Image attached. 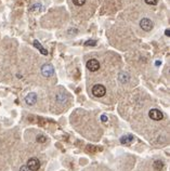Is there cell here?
Returning a JSON list of instances; mask_svg holds the SVG:
<instances>
[{
  "mask_svg": "<svg viewBox=\"0 0 170 171\" xmlns=\"http://www.w3.org/2000/svg\"><path fill=\"white\" fill-rule=\"evenodd\" d=\"M140 27L144 32H149V30L153 29V27H154V24H153V22L147 18H142L140 21Z\"/></svg>",
  "mask_w": 170,
  "mask_h": 171,
  "instance_id": "6da1fadb",
  "label": "cell"
},
{
  "mask_svg": "<svg viewBox=\"0 0 170 171\" xmlns=\"http://www.w3.org/2000/svg\"><path fill=\"white\" fill-rule=\"evenodd\" d=\"M106 93V89H105L104 86H102V84H96V86H93L92 88V94L96 98H101Z\"/></svg>",
  "mask_w": 170,
  "mask_h": 171,
  "instance_id": "7a4b0ae2",
  "label": "cell"
},
{
  "mask_svg": "<svg viewBox=\"0 0 170 171\" xmlns=\"http://www.w3.org/2000/svg\"><path fill=\"white\" fill-rule=\"evenodd\" d=\"M149 117L151 118V119L158 121V120H161L164 118V114H163L159 109H157V108H152V109L149 112Z\"/></svg>",
  "mask_w": 170,
  "mask_h": 171,
  "instance_id": "3957f363",
  "label": "cell"
},
{
  "mask_svg": "<svg viewBox=\"0 0 170 171\" xmlns=\"http://www.w3.org/2000/svg\"><path fill=\"white\" fill-rule=\"evenodd\" d=\"M27 168L29 169L30 171H37L40 168V162L37 158H30L27 161Z\"/></svg>",
  "mask_w": 170,
  "mask_h": 171,
  "instance_id": "277c9868",
  "label": "cell"
},
{
  "mask_svg": "<svg viewBox=\"0 0 170 171\" xmlns=\"http://www.w3.org/2000/svg\"><path fill=\"white\" fill-rule=\"evenodd\" d=\"M87 68L91 72H96L100 69V62L96 59H91L87 62Z\"/></svg>",
  "mask_w": 170,
  "mask_h": 171,
  "instance_id": "5b68a950",
  "label": "cell"
},
{
  "mask_svg": "<svg viewBox=\"0 0 170 171\" xmlns=\"http://www.w3.org/2000/svg\"><path fill=\"white\" fill-rule=\"evenodd\" d=\"M41 73L45 77H50L54 74V68L51 64H45L41 67Z\"/></svg>",
  "mask_w": 170,
  "mask_h": 171,
  "instance_id": "8992f818",
  "label": "cell"
},
{
  "mask_svg": "<svg viewBox=\"0 0 170 171\" xmlns=\"http://www.w3.org/2000/svg\"><path fill=\"white\" fill-rule=\"evenodd\" d=\"M133 141H134V137L132 134L124 135V137L120 138V143L124 145H130Z\"/></svg>",
  "mask_w": 170,
  "mask_h": 171,
  "instance_id": "52a82bcc",
  "label": "cell"
},
{
  "mask_svg": "<svg viewBox=\"0 0 170 171\" xmlns=\"http://www.w3.org/2000/svg\"><path fill=\"white\" fill-rule=\"evenodd\" d=\"M25 101H26L27 104L34 105V104L37 102V94L36 93H29V94L25 98Z\"/></svg>",
  "mask_w": 170,
  "mask_h": 171,
  "instance_id": "ba28073f",
  "label": "cell"
},
{
  "mask_svg": "<svg viewBox=\"0 0 170 171\" xmlns=\"http://www.w3.org/2000/svg\"><path fill=\"white\" fill-rule=\"evenodd\" d=\"M34 46H35V48L36 49H38L39 52L41 54H43V55H48V51L42 47V45L38 41V40H35V41H34Z\"/></svg>",
  "mask_w": 170,
  "mask_h": 171,
  "instance_id": "9c48e42d",
  "label": "cell"
},
{
  "mask_svg": "<svg viewBox=\"0 0 170 171\" xmlns=\"http://www.w3.org/2000/svg\"><path fill=\"white\" fill-rule=\"evenodd\" d=\"M29 11L32 13H39L40 11H42V4L41 3H35L30 7Z\"/></svg>",
  "mask_w": 170,
  "mask_h": 171,
  "instance_id": "30bf717a",
  "label": "cell"
},
{
  "mask_svg": "<svg viewBox=\"0 0 170 171\" xmlns=\"http://www.w3.org/2000/svg\"><path fill=\"white\" fill-rule=\"evenodd\" d=\"M154 168H155L157 171H160L161 169L164 168V164H163V161H160V160H155V162H154Z\"/></svg>",
  "mask_w": 170,
  "mask_h": 171,
  "instance_id": "8fae6325",
  "label": "cell"
},
{
  "mask_svg": "<svg viewBox=\"0 0 170 171\" xmlns=\"http://www.w3.org/2000/svg\"><path fill=\"white\" fill-rule=\"evenodd\" d=\"M119 80L125 84V82H127V81L129 80V75H128V74H125V73H120V74H119Z\"/></svg>",
  "mask_w": 170,
  "mask_h": 171,
  "instance_id": "7c38bea8",
  "label": "cell"
},
{
  "mask_svg": "<svg viewBox=\"0 0 170 171\" xmlns=\"http://www.w3.org/2000/svg\"><path fill=\"white\" fill-rule=\"evenodd\" d=\"M73 3L77 7H82L86 3V0H73Z\"/></svg>",
  "mask_w": 170,
  "mask_h": 171,
  "instance_id": "4fadbf2b",
  "label": "cell"
},
{
  "mask_svg": "<svg viewBox=\"0 0 170 171\" xmlns=\"http://www.w3.org/2000/svg\"><path fill=\"white\" fill-rule=\"evenodd\" d=\"M37 141H38L39 143H45V142H47V138H46L45 135L40 134L37 137Z\"/></svg>",
  "mask_w": 170,
  "mask_h": 171,
  "instance_id": "5bb4252c",
  "label": "cell"
},
{
  "mask_svg": "<svg viewBox=\"0 0 170 171\" xmlns=\"http://www.w3.org/2000/svg\"><path fill=\"white\" fill-rule=\"evenodd\" d=\"M147 4H149V6H155V4H157V0H144Z\"/></svg>",
  "mask_w": 170,
  "mask_h": 171,
  "instance_id": "9a60e30c",
  "label": "cell"
},
{
  "mask_svg": "<svg viewBox=\"0 0 170 171\" xmlns=\"http://www.w3.org/2000/svg\"><path fill=\"white\" fill-rule=\"evenodd\" d=\"M96 40H88V41L85 42V46H96Z\"/></svg>",
  "mask_w": 170,
  "mask_h": 171,
  "instance_id": "2e32d148",
  "label": "cell"
},
{
  "mask_svg": "<svg viewBox=\"0 0 170 171\" xmlns=\"http://www.w3.org/2000/svg\"><path fill=\"white\" fill-rule=\"evenodd\" d=\"M20 171H30V170L27 168V166H22L21 169H20Z\"/></svg>",
  "mask_w": 170,
  "mask_h": 171,
  "instance_id": "e0dca14e",
  "label": "cell"
},
{
  "mask_svg": "<svg viewBox=\"0 0 170 171\" xmlns=\"http://www.w3.org/2000/svg\"><path fill=\"white\" fill-rule=\"evenodd\" d=\"M101 120L103 121V123H106V121H107V117H106L105 115H102V116H101Z\"/></svg>",
  "mask_w": 170,
  "mask_h": 171,
  "instance_id": "ac0fdd59",
  "label": "cell"
},
{
  "mask_svg": "<svg viewBox=\"0 0 170 171\" xmlns=\"http://www.w3.org/2000/svg\"><path fill=\"white\" fill-rule=\"evenodd\" d=\"M165 35H166V36H169V35H170V30L169 29L165 30Z\"/></svg>",
  "mask_w": 170,
  "mask_h": 171,
  "instance_id": "d6986e66",
  "label": "cell"
}]
</instances>
